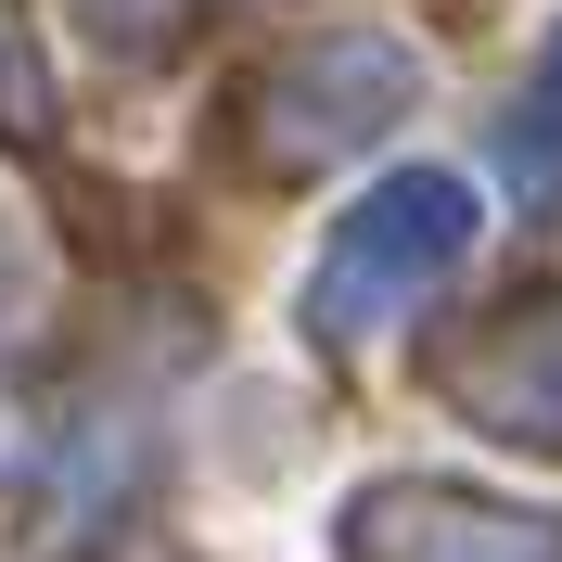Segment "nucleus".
I'll return each instance as SVG.
<instances>
[{"label":"nucleus","mask_w":562,"mask_h":562,"mask_svg":"<svg viewBox=\"0 0 562 562\" xmlns=\"http://www.w3.org/2000/svg\"><path fill=\"white\" fill-rule=\"evenodd\" d=\"M473 244V192L460 179H396V192H371V205L333 231V256H319V333H371V319L396 307V294H422V281L448 269V256Z\"/></svg>","instance_id":"1"},{"label":"nucleus","mask_w":562,"mask_h":562,"mask_svg":"<svg viewBox=\"0 0 562 562\" xmlns=\"http://www.w3.org/2000/svg\"><path fill=\"white\" fill-rule=\"evenodd\" d=\"M396 90H409V65H396L384 38H319L307 65L281 77V115L307 103V128H281V154H294V167H319V154H346V140H371Z\"/></svg>","instance_id":"2"},{"label":"nucleus","mask_w":562,"mask_h":562,"mask_svg":"<svg viewBox=\"0 0 562 562\" xmlns=\"http://www.w3.org/2000/svg\"><path fill=\"white\" fill-rule=\"evenodd\" d=\"M486 422L512 435H562V307L550 319H512L486 346Z\"/></svg>","instance_id":"3"},{"label":"nucleus","mask_w":562,"mask_h":562,"mask_svg":"<svg viewBox=\"0 0 562 562\" xmlns=\"http://www.w3.org/2000/svg\"><path fill=\"white\" fill-rule=\"evenodd\" d=\"M115 13H154V0H115Z\"/></svg>","instance_id":"4"}]
</instances>
